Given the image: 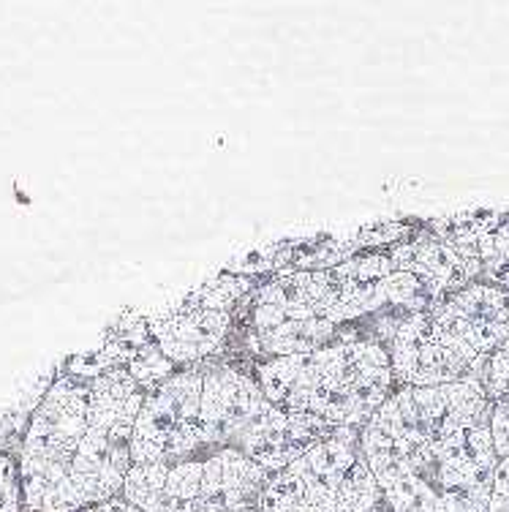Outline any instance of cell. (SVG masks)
<instances>
[{
	"mask_svg": "<svg viewBox=\"0 0 509 512\" xmlns=\"http://www.w3.org/2000/svg\"><path fill=\"white\" fill-rule=\"evenodd\" d=\"M384 507L382 488L365 461L360 428H338L286 469L256 499L259 512H371Z\"/></svg>",
	"mask_w": 509,
	"mask_h": 512,
	"instance_id": "cell-4",
	"label": "cell"
},
{
	"mask_svg": "<svg viewBox=\"0 0 509 512\" xmlns=\"http://www.w3.org/2000/svg\"><path fill=\"white\" fill-rule=\"evenodd\" d=\"M229 512H259V510H256V504H251V507H240V510H229Z\"/></svg>",
	"mask_w": 509,
	"mask_h": 512,
	"instance_id": "cell-16",
	"label": "cell"
},
{
	"mask_svg": "<svg viewBox=\"0 0 509 512\" xmlns=\"http://www.w3.org/2000/svg\"><path fill=\"white\" fill-rule=\"evenodd\" d=\"M147 327L169 363L191 368L224 355L235 330V311L199 308L183 297L175 306L147 316Z\"/></svg>",
	"mask_w": 509,
	"mask_h": 512,
	"instance_id": "cell-9",
	"label": "cell"
},
{
	"mask_svg": "<svg viewBox=\"0 0 509 512\" xmlns=\"http://www.w3.org/2000/svg\"><path fill=\"white\" fill-rule=\"evenodd\" d=\"M474 379H480L482 390L488 395L490 404L509 401V338L493 355L485 357V363H482V368L477 371Z\"/></svg>",
	"mask_w": 509,
	"mask_h": 512,
	"instance_id": "cell-11",
	"label": "cell"
},
{
	"mask_svg": "<svg viewBox=\"0 0 509 512\" xmlns=\"http://www.w3.org/2000/svg\"><path fill=\"white\" fill-rule=\"evenodd\" d=\"M254 376L278 409L333 428H363L395 393L390 349L357 325L316 352L254 365Z\"/></svg>",
	"mask_w": 509,
	"mask_h": 512,
	"instance_id": "cell-1",
	"label": "cell"
},
{
	"mask_svg": "<svg viewBox=\"0 0 509 512\" xmlns=\"http://www.w3.org/2000/svg\"><path fill=\"white\" fill-rule=\"evenodd\" d=\"M488 512H509V458H501L496 466Z\"/></svg>",
	"mask_w": 509,
	"mask_h": 512,
	"instance_id": "cell-14",
	"label": "cell"
},
{
	"mask_svg": "<svg viewBox=\"0 0 509 512\" xmlns=\"http://www.w3.org/2000/svg\"><path fill=\"white\" fill-rule=\"evenodd\" d=\"M0 512H25L17 453H0Z\"/></svg>",
	"mask_w": 509,
	"mask_h": 512,
	"instance_id": "cell-12",
	"label": "cell"
},
{
	"mask_svg": "<svg viewBox=\"0 0 509 512\" xmlns=\"http://www.w3.org/2000/svg\"><path fill=\"white\" fill-rule=\"evenodd\" d=\"M431 311L480 357H490L509 338V289L496 284L466 286L439 300Z\"/></svg>",
	"mask_w": 509,
	"mask_h": 512,
	"instance_id": "cell-10",
	"label": "cell"
},
{
	"mask_svg": "<svg viewBox=\"0 0 509 512\" xmlns=\"http://www.w3.org/2000/svg\"><path fill=\"white\" fill-rule=\"evenodd\" d=\"M371 512H390L387 507H379V510H371Z\"/></svg>",
	"mask_w": 509,
	"mask_h": 512,
	"instance_id": "cell-17",
	"label": "cell"
},
{
	"mask_svg": "<svg viewBox=\"0 0 509 512\" xmlns=\"http://www.w3.org/2000/svg\"><path fill=\"white\" fill-rule=\"evenodd\" d=\"M360 444L390 512H488L501 461L488 425L420 447H395L360 431Z\"/></svg>",
	"mask_w": 509,
	"mask_h": 512,
	"instance_id": "cell-2",
	"label": "cell"
},
{
	"mask_svg": "<svg viewBox=\"0 0 509 512\" xmlns=\"http://www.w3.org/2000/svg\"><path fill=\"white\" fill-rule=\"evenodd\" d=\"M395 390L398 387H439L477 376L485 363L466 341L450 333L433 316L420 311L403 319L390 344Z\"/></svg>",
	"mask_w": 509,
	"mask_h": 512,
	"instance_id": "cell-7",
	"label": "cell"
},
{
	"mask_svg": "<svg viewBox=\"0 0 509 512\" xmlns=\"http://www.w3.org/2000/svg\"><path fill=\"white\" fill-rule=\"evenodd\" d=\"M270 474L224 447L175 463H134L123 499L142 512H229L251 507Z\"/></svg>",
	"mask_w": 509,
	"mask_h": 512,
	"instance_id": "cell-3",
	"label": "cell"
},
{
	"mask_svg": "<svg viewBox=\"0 0 509 512\" xmlns=\"http://www.w3.org/2000/svg\"><path fill=\"white\" fill-rule=\"evenodd\" d=\"M202 384L205 365H191L177 368L167 382L145 395L131 439V461L175 463L207 453L202 442Z\"/></svg>",
	"mask_w": 509,
	"mask_h": 512,
	"instance_id": "cell-6",
	"label": "cell"
},
{
	"mask_svg": "<svg viewBox=\"0 0 509 512\" xmlns=\"http://www.w3.org/2000/svg\"><path fill=\"white\" fill-rule=\"evenodd\" d=\"M270 398L256 382L254 368L243 363L210 360L205 363L202 384V442L207 453L232 447L248 431L259 414L265 412Z\"/></svg>",
	"mask_w": 509,
	"mask_h": 512,
	"instance_id": "cell-8",
	"label": "cell"
},
{
	"mask_svg": "<svg viewBox=\"0 0 509 512\" xmlns=\"http://www.w3.org/2000/svg\"><path fill=\"white\" fill-rule=\"evenodd\" d=\"M85 512H142V510L134 507L131 502H126L123 496H118V499H109V502L104 504H96V507H90V510Z\"/></svg>",
	"mask_w": 509,
	"mask_h": 512,
	"instance_id": "cell-15",
	"label": "cell"
},
{
	"mask_svg": "<svg viewBox=\"0 0 509 512\" xmlns=\"http://www.w3.org/2000/svg\"><path fill=\"white\" fill-rule=\"evenodd\" d=\"M490 412L480 379L469 376L439 387H398L360 431L395 447H420L488 425Z\"/></svg>",
	"mask_w": 509,
	"mask_h": 512,
	"instance_id": "cell-5",
	"label": "cell"
},
{
	"mask_svg": "<svg viewBox=\"0 0 509 512\" xmlns=\"http://www.w3.org/2000/svg\"><path fill=\"white\" fill-rule=\"evenodd\" d=\"M490 436H493V447L499 458H509V401L493 404L488 420Z\"/></svg>",
	"mask_w": 509,
	"mask_h": 512,
	"instance_id": "cell-13",
	"label": "cell"
}]
</instances>
